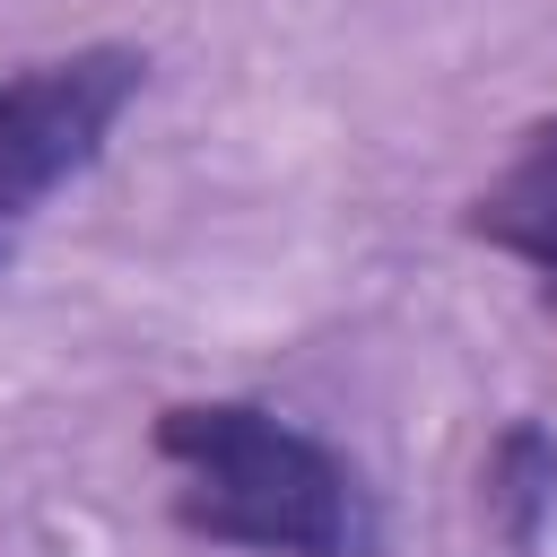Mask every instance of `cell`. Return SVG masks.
<instances>
[{
  "mask_svg": "<svg viewBox=\"0 0 557 557\" xmlns=\"http://www.w3.org/2000/svg\"><path fill=\"white\" fill-rule=\"evenodd\" d=\"M531 139H557V122H548V131H531Z\"/></svg>",
  "mask_w": 557,
  "mask_h": 557,
  "instance_id": "cell-5",
  "label": "cell"
},
{
  "mask_svg": "<svg viewBox=\"0 0 557 557\" xmlns=\"http://www.w3.org/2000/svg\"><path fill=\"white\" fill-rule=\"evenodd\" d=\"M157 453L183 470L174 513L209 540L270 548V557H348L357 548L348 461L252 400H174L157 418Z\"/></svg>",
  "mask_w": 557,
  "mask_h": 557,
  "instance_id": "cell-1",
  "label": "cell"
},
{
  "mask_svg": "<svg viewBox=\"0 0 557 557\" xmlns=\"http://www.w3.org/2000/svg\"><path fill=\"white\" fill-rule=\"evenodd\" d=\"M487 513H496V531H505L513 548H531L540 522L557 513V444H548L531 418L505 426L496 453H487Z\"/></svg>",
  "mask_w": 557,
  "mask_h": 557,
  "instance_id": "cell-4",
  "label": "cell"
},
{
  "mask_svg": "<svg viewBox=\"0 0 557 557\" xmlns=\"http://www.w3.org/2000/svg\"><path fill=\"white\" fill-rule=\"evenodd\" d=\"M139 70H148L139 52L96 44L70 61H35L26 78L0 87V218L35 209L52 183H70L104 148L113 113L139 96Z\"/></svg>",
  "mask_w": 557,
  "mask_h": 557,
  "instance_id": "cell-2",
  "label": "cell"
},
{
  "mask_svg": "<svg viewBox=\"0 0 557 557\" xmlns=\"http://www.w3.org/2000/svg\"><path fill=\"white\" fill-rule=\"evenodd\" d=\"M470 226H479L487 244L557 270V139H531V157L470 200Z\"/></svg>",
  "mask_w": 557,
  "mask_h": 557,
  "instance_id": "cell-3",
  "label": "cell"
}]
</instances>
